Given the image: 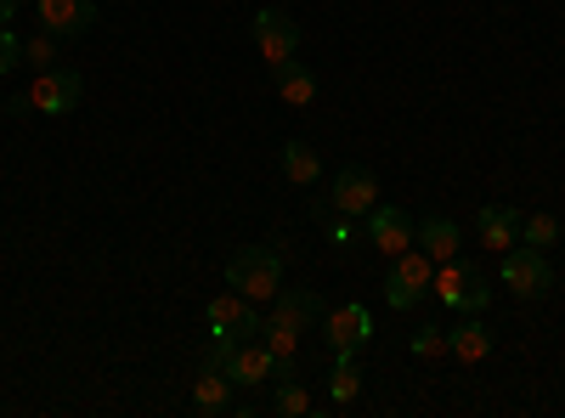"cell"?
Wrapping results in <instances>:
<instances>
[{"mask_svg":"<svg viewBox=\"0 0 565 418\" xmlns=\"http://www.w3.org/2000/svg\"><path fill=\"white\" fill-rule=\"evenodd\" d=\"M34 12H40V29L45 34H57V40H79L90 34V23H97V0H34Z\"/></svg>","mask_w":565,"mask_h":418,"instance_id":"10","label":"cell"},{"mask_svg":"<svg viewBox=\"0 0 565 418\" xmlns=\"http://www.w3.org/2000/svg\"><path fill=\"white\" fill-rule=\"evenodd\" d=\"M322 334L334 356H362L373 345V317L362 306H334V311H322Z\"/></svg>","mask_w":565,"mask_h":418,"instance_id":"8","label":"cell"},{"mask_svg":"<svg viewBox=\"0 0 565 418\" xmlns=\"http://www.w3.org/2000/svg\"><path fill=\"white\" fill-rule=\"evenodd\" d=\"M407 351H413L418 362H430V356H441V351H447V329H436V322H418V334L407 340Z\"/></svg>","mask_w":565,"mask_h":418,"instance_id":"23","label":"cell"},{"mask_svg":"<svg viewBox=\"0 0 565 418\" xmlns=\"http://www.w3.org/2000/svg\"><path fill=\"white\" fill-rule=\"evenodd\" d=\"M447 351H452L458 362H487V356H492V329H487L476 311H469L458 329H447Z\"/></svg>","mask_w":565,"mask_h":418,"instance_id":"17","label":"cell"},{"mask_svg":"<svg viewBox=\"0 0 565 418\" xmlns=\"http://www.w3.org/2000/svg\"><path fill=\"white\" fill-rule=\"evenodd\" d=\"M18 63H23V34L0 23V74H12Z\"/></svg>","mask_w":565,"mask_h":418,"instance_id":"24","label":"cell"},{"mask_svg":"<svg viewBox=\"0 0 565 418\" xmlns=\"http://www.w3.org/2000/svg\"><path fill=\"white\" fill-rule=\"evenodd\" d=\"M356 396H362V367H356V356H334V374H328V401L351 407Z\"/></svg>","mask_w":565,"mask_h":418,"instance_id":"19","label":"cell"},{"mask_svg":"<svg viewBox=\"0 0 565 418\" xmlns=\"http://www.w3.org/2000/svg\"><path fill=\"white\" fill-rule=\"evenodd\" d=\"M249 34H255V45H260L266 63H282V57L300 52V23H295L289 12H277V7H260V12L249 18Z\"/></svg>","mask_w":565,"mask_h":418,"instance_id":"9","label":"cell"},{"mask_svg":"<svg viewBox=\"0 0 565 418\" xmlns=\"http://www.w3.org/2000/svg\"><path fill=\"white\" fill-rule=\"evenodd\" d=\"M204 329H210V345H215V351H232L238 340H255V334H260L255 300H249V294H215L210 311H204Z\"/></svg>","mask_w":565,"mask_h":418,"instance_id":"5","label":"cell"},{"mask_svg":"<svg viewBox=\"0 0 565 418\" xmlns=\"http://www.w3.org/2000/svg\"><path fill=\"white\" fill-rule=\"evenodd\" d=\"M476 238L487 244V249H514V244H521V210H514V204H487L481 215H476Z\"/></svg>","mask_w":565,"mask_h":418,"instance_id":"14","label":"cell"},{"mask_svg":"<svg viewBox=\"0 0 565 418\" xmlns=\"http://www.w3.org/2000/svg\"><path fill=\"white\" fill-rule=\"evenodd\" d=\"M430 283H436V260L413 244V249H402V255L391 260V271H385V306H391V311H413L424 294H430Z\"/></svg>","mask_w":565,"mask_h":418,"instance_id":"3","label":"cell"},{"mask_svg":"<svg viewBox=\"0 0 565 418\" xmlns=\"http://www.w3.org/2000/svg\"><path fill=\"white\" fill-rule=\"evenodd\" d=\"M271 85H277V97L289 103V108H311L317 103V74L306 63H295V57L271 63Z\"/></svg>","mask_w":565,"mask_h":418,"instance_id":"15","label":"cell"},{"mask_svg":"<svg viewBox=\"0 0 565 418\" xmlns=\"http://www.w3.org/2000/svg\"><path fill=\"white\" fill-rule=\"evenodd\" d=\"M436 300L447 306V311H487L492 306V289H487V277L476 271V266H458V260H441V271H436Z\"/></svg>","mask_w":565,"mask_h":418,"instance_id":"6","label":"cell"},{"mask_svg":"<svg viewBox=\"0 0 565 418\" xmlns=\"http://www.w3.org/2000/svg\"><path fill=\"white\" fill-rule=\"evenodd\" d=\"M23 63L34 68V74H45V68H57V34H34V40H23Z\"/></svg>","mask_w":565,"mask_h":418,"instance_id":"22","label":"cell"},{"mask_svg":"<svg viewBox=\"0 0 565 418\" xmlns=\"http://www.w3.org/2000/svg\"><path fill=\"white\" fill-rule=\"evenodd\" d=\"M498 283H503L514 300H543V294L554 289V266H548V255H543V249L514 244V249H503Z\"/></svg>","mask_w":565,"mask_h":418,"instance_id":"4","label":"cell"},{"mask_svg":"<svg viewBox=\"0 0 565 418\" xmlns=\"http://www.w3.org/2000/svg\"><path fill=\"white\" fill-rule=\"evenodd\" d=\"M367 244L396 260L402 249H413V215L402 204H373L367 210Z\"/></svg>","mask_w":565,"mask_h":418,"instance_id":"11","label":"cell"},{"mask_svg":"<svg viewBox=\"0 0 565 418\" xmlns=\"http://www.w3.org/2000/svg\"><path fill=\"white\" fill-rule=\"evenodd\" d=\"M521 244H532V249L548 255V249L559 244V221H554L548 210H543V215H521Z\"/></svg>","mask_w":565,"mask_h":418,"instance_id":"20","label":"cell"},{"mask_svg":"<svg viewBox=\"0 0 565 418\" xmlns=\"http://www.w3.org/2000/svg\"><path fill=\"white\" fill-rule=\"evenodd\" d=\"M12 12H18V0H0V23H7Z\"/></svg>","mask_w":565,"mask_h":418,"instance_id":"25","label":"cell"},{"mask_svg":"<svg viewBox=\"0 0 565 418\" xmlns=\"http://www.w3.org/2000/svg\"><path fill=\"white\" fill-rule=\"evenodd\" d=\"M373 204H380V181H373V170L345 164V170L334 175V210H340L345 221H367Z\"/></svg>","mask_w":565,"mask_h":418,"instance_id":"12","label":"cell"},{"mask_svg":"<svg viewBox=\"0 0 565 418\" xmlns=\"http://www.w3.org/2000/svg\"><path fill=\"white\" fill-rule=\"evenodd\" d=\"M193 412H204V418L238 412V385H232L221 367H199V379H193Z\"/></svg>","mask_w":565,"mask_h":418,"instance_id":"13","label":"cell"},{"mask_svg":"<svg viewBox=\"0 0 565 418\" xmlns=\"http://www.w3.org/2000/svg\"><path fill=\"white\" fill-rule=\"evenodd\" d=\"M271 407L282 412V418H306L311 412V390L289 374V379H277V396H271Z\"/></svg>","mask_w":565,"mask_h":418,"instance_id":"21","label":"cell"},{"mask_svg":"<svg viewBox=\"0 0 565 418\" xmlns=\"http://www.w3.org/2000/svg\"><path fill=\"white\" fill-rule=\"evenodd\" d=\"M413 244L430 255L436 266L441 260H458V244H463V232L447 221V215H430V221H418V232H413Z\"/></svg>","mask_w":565,"mask_h":418,"instance_id":"16","label":"cell"},{"mask_svg":"<svg viewBox=\"0 0 565 418\" xmlns=\"http://www.w3.org/2000/svg\"><path fill=\"white\" fill-rule=\"evenodd\" d=\"M282 175H289L295 187H317L322 159L311 153V142H282Z\"/></svg>","mask_w":565,"mask_h":418,"instance_id":"18","label":"cell"},{"mask_svg":"<svg viewBox=\"0 0 565 418\" xmlns=\"http://www.w3.org/2000/svg\"><path fill=\"white\" fill-rule=\"evenodd\" d=\"M322 294L317 289H277V311L260 322V340L277 351V356H295L300 351V334L322 322Z\"/></svg>","mask_w":565,"mask_h":418,"instance_id":"1","label":"cell"},{"mask_svg":"<svg viewBox=\"0 0 565 418\" xmlns=\"http://www.w3.org/2000/svg\"><path fill=\"white\" fill-rule=\"evenodd\" d=\"M226 283L238 289V294H249V300H277V289H282V255L271 244L238 249V255L226 260Z\"/></svg>","mask_w":565,"mask_h":418,"instance_id":"2","label":"cell"},{"mask_svg":"<svg viewBox=\"0 0 565 418\" xmlns=\"http://www.w3.org/2000/svg\"><path fill=\"white\" fill-rule=\"evenodd\" d=\"M23 97H29V108H34V114L63 119V114H74V108H79L85 79H79L74 68H45V74H34V85L23 90Z\"/></svg>","mask_w":565,"mask_h":418,"instance_id":"7","label":"cell"}]
</instances>
